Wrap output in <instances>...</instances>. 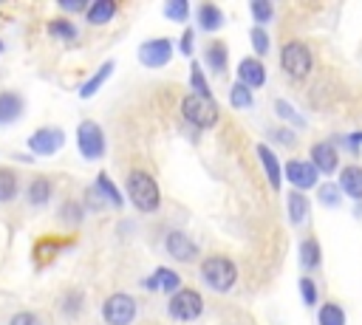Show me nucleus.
Here are the masks:
<instances>
[{
  "label": "nucleus",
  "mask_w": 362,
  "mask_h": 325,
  "mask_svg": "<svg viewBox=\"0 0 362 325\" xmlns=\"http://www.w3.org/2000/svg\"><path fill=\"white\" fill-rule=\"evenodd\" d=\"M113 14H116V3H113V0H96V3L88 8V23H90V25H102V23H107Z\"/></svg>",
  "instance_id": "17"
},
{
  "label": "nucleus",
  "mask_w": 362,
  "mask_h": 325,
  "mask_svg": "<svg viewBox=\"0 0 362 325\" xmlns=\"http://www.w3.org/2000/svg\"><path fill=\"white\" fill-rule=\"evenodd\" d=\"M178 283H181L178 274L170 271V268H156V274L144 280L147 288H161V291H167V294H170V291H178Z\"/></svg>",
  "instance_id": "15"
},
{
  "label": "nucleus",
  "mask_w": 362,
  "mask_h": 325,
  "mask_svg": "<svg viewBox=\"0 0 362 325\" xmlns=\"http://www.w3.org/2000/svg\"><path fill=\"white\" fill-rule=\"evenodd\" d=\"M79 305H82V294L71 291V294H68V300H65V311H68V314H74Z\"/></svg>",
  "instance_id": "38"
},
{
  "label": "nucleus",
  "mask_w": 362,
  "mask_h": 325,
  "mask_svg": "<svg viewBox=\"0 0 362 325\" xmlns=\"http://www.w3.org/2000/svg\"><path fill=\"white\" fill-rule=\"evenodd\" d=\"M286 178L300 189H311L317 184V167L311 161H288L286 164Z\"/></svg>",
  "instance_id": "10"
},
{
  "label": "nucleus",
  "mask_w": 362,
  "mask_h": 325,
  "mask_svg": "<svg viewBox=\"0 0 362 325\" xmlns=\"http://www.w3.org/2000/svg\"><path fill=\"white\" fill-rule=\"evenodd\" d=\"M76 144H79V153H82L88 161H96V158L105 153L102 127H99L96 122H82L79 130H76Z\"/></svg>",
  "instance_id": "6"
},
{
  "label": "nucleus",
  "mask_w": 362,
  "mask_h": 325,
  "mask_svg": "<svg viewBox=\"0 0 362 325\" xmlns=\"http://www.w3.org/2000/svg\"><path fill=\"white\" fill-rule=\"evenodd\" d=\"M339 189L345 192V195H351V198H362V167H356V164H348L342 172H339Z\"/></svg>",
  "instance_id": "14"
},
{
  "label": "nucleus",
  "mask_w": 362,
  "mask_h": 325,
  "mask_svg": "<svg viewBox=\"0 0 362 325\" xmlns=\"http://www.w3.org/2000/svg\"><path fill=\"white\" fill-rule=\"evenodd\" d=\"M136 319V300L127 294H110L105 302V322L107 325H130Z\"/></svg>",
  "instance_id": "7"
},
{
  "label": "nucleus",
  "mask_w": 362,
  "mask_h": 325,
  "mask_svg": "<svg viewBox=\"0 0 362 325\" xmlns=\"http://www.w3.org/2000/svg\"><path fill=\"white\" fill-rule=\"evenodd\" d=\"M181 113L187 122H192L195 127H212L218 122V102L212 96H198V93H189L184 102H181Z\"/></svg>",
  "instance_id": "3"
},
{
  "label": "nucleus",
  "mask_w": 362,
  "mask_h": 325,
  "mask_svg": "<svg viewBox=\"0 0 362 325\" xmlns=\"http://www.w3.org/2000/svg\"><path fill=\"white\" fill-rule=\"evenodd\" d=\"M48 198H51V184H48V178H34V181L28 184V203L40 206V203H48Z\"/></svg>",
  "instance_id": "21"
},
{
  "label": "nucleus",
  "mask_w": 362,
  "mask_h": 325,
  "mask_svg": "<svg viewBox=\"0 0 362 325\" xmlns=\"http://www.w3.org/2000/svg\"><path fill=\"white\" fill-rule=\"evenodd\" d=\"M110 73H113V62H105V65H102V68H99V71H96V73H93V76L79 88V96H82V99H90V96L105 85V79H107Z\"/></svg>",
  "instance_id": "18"
},
{
  "label": "nucleus",
  "mask_w": 362,
  "mask_h": 325,
  "mask_svg": "<svg viewBox=\"0 0 362 325\" xmlns=\"http://www.w3.org/2000/svg\"><path fill=\"white\" fill-rule=\"evenodd\" d=\"M62 130H57V127H40L31 138H28V147H31V153H40V155H51V153H57L59 147H62Z\"/></svg>",
  "instance_id": "9"
},
{
  "label": "nucleus",
  "mask_w": 362,
  "mask_h": 325,
  "mask_svg": "<svg viewBox=\"0 0 362 325\" xmlns=\"http://www.w3.org/2000/svg\"><path fill=\"white\" fill-rule=\"evenodd\" d=\"M311 164L317 167V172H334L337 170V164H339V158H337V150H334V144H328V141H320V144H314L311 147Z\"/></svg>",
  "instance_id": "13"
},
{
  "label": "nucleus",
  "mask_w": 362,
  "mask_h": 325,
  "mask_svg": "<svg viewBox=\"0 0 362 325\" xmlns=\"http://www.w3.org/2000/svg\"><path fill=\"white\" fill-rule=\"evenodd\" d=\"M8 325H42V322H40V317H37V314H28V311H23V314H14Z\"/></svg>",
  "instance_id": "36"
},
{
  "label": "nucleus",
  "mask_w": 362,
  "mask_h": 325,
  "mask_svg": "<svg viewBox=\"0 0 362 325\" xmlns=\"http://www.w3.org/2000/svg\"><path fill=\"white\" fill-rule=\"evenodd\" d=\"M320 325H345V311L337 302H325L320 308Z\"/></svg>",
  "instance_id": "25"
},
{
  "label": "nucleus",
  "mask_w": 362,
  "mask_h": 325,
  "mask_svg": "<svg viewBox=\"0 0 362 325\" xmlns=\"http://www.w3.org/2000/svg\"><path fill=\"white\" fill-rule=\"evenodd\" d=\"M189 85H192V90L198 93V96H209V85H206V79H204V73H201V68L192 62V68H189Z\"/></svg>",
  "instance_id": "30"
},
{
  "label": "nucleus",
  "mask_w": 362,
  "mask_h": 325,
  "mask_svg": "<svg viewBox=\"0 0 362 325\" xmlns=\"http://www.w3.org/2000/svg\"><path fill=\"white\" fill-rule=\"evenodd\" d=\"M305 215H308V201H305V195H303V192H291V195H288V218H291V223L305 220Z\"/></svg>",
  "instance_id": "23"
},
{
  "label": "nucleus",
  "mask_w": 362,
  "mask_h": 325,
  "mask_svg": "<svg viewBox=\"0 0 362 325\" xmlns=\"http://www.w3.org/2000/svg\"><path fill=\"white\" fill-rule=\"evenodd\" d=\"M201 274H204V283L215 291H229L238 280V268L226 257H206L201 263Z\"/></svg>",
  "instance_id": "2"
},
{
  "label": "nucleus",
  "mask_w": 362,
  "mask_h": 325,
  "mask_svg": "<svg viewBox=\"0 0 362 325\" xmlns=\"http://www.w3.org/2000/svg\"><path fill=\"white\" fill-rule=\"evenodd\" d=\"M257 158H260V164L266 167V175H269V184L277 189L280 187V161H277V155L266 147V144H260L257 147Z\"/></svg>",
  "instance_id": "16"
},
{
  "label": "nucleus",
  "mask_w": 362,
  "mask_h": 325,
  "mask_svg": "<svg viewBox=\"0 0 362 325\" xmlns=\"http://www.w3.org/2000/svg\"><path fill=\"white\" fill-rule=\"evenodd\" d=\"M320 201H322L325 206H337V203H339V189H337V187H331V184L320 187Z\"/></svg>",
  "instance_id": "35"
},
{
  "label": "nucleus",
  "mask_w": 362,
  "mask_h": 325,
  "mask_svg": "<svg viewBox=\"0 0 362 325\" xmlns=\"http://www.w3.org/2000/svg\"><path fill=\"white\" fill-rule=\"evenodd\" d=\"M345 144H348V147H354V150H356V147H359V144H362V133H354V136H348V138H345Z\"/></svg>",
  "instance_id": "41"
},
{
  "label": "nucleus",
  "mask_w": 362,
  "mask_h": 325,
  "mask_svg": "<svg viewBox=\"0 0 362 325\" xmlns=\"http://www.w3.org/2000/svg\"><path fill=\"white\" fill-rule=\"evenodd\" d=\"M238 76H240V82H243L246 88H260V85L266 82V68H263L260 59L246 57V59H240V65H238Z\"/></svg>",
  "instance_id": "12"
},
{
  "label": "nucleus",
  "mask_w": 362,
  "mask_h": 325,
  "mask_svg": "<svg viewBox=\"0 0 362 325\" xmlns=\"http://www.w3.org/2000/svg\"><path fill=\"white\" fill-rule=\"evenodd\" d=\"M252 48L257 51V54H266L269 51V34L257 25V28H252Z\"/></svg>",
  "instance_id": "33"
},
{
  "label": "nucleus",
  "mask_w": 362,
  "mask_h": 325,
  "mask_svg": "<svg viewBox=\"0 0 362 325\" xmlns=\"http://www.w3.org/2000/svg\"><path fill=\"white\" fill-rule=\"evenodd\" d=\"M0 51H3V42H0Z\"/></svg>",
  "instance_id": "42"
},
{
  "label": "nucleus",
  "mask_w": 362,
  "mask_h": 325,
  "mask_svg": "<svg viewBox=\"0 0 362 325\" xmlns=\"http://www.w3.org/2000/svg\"><path fill=\"white\" fill-rule=\"evenodd\" d=\"M229 102H232L235 107H249V105H252V90H249L243 82H235L232 90H229Z\"/></svg>",
  "instance_id": "28"
},
{
  "label": "nucleus",
  "mask_w": 362,
  "mask_h": 325,
  "mask_svg": "<svg viewBox=\"0 0 362 325\" xmlns=\"http://www.w3.org/2000/svg\"><path fill=\"white\" fill-rule=\"evenodd\" d=\"M300 294H303V302H305V305H311V302L317 300V285H314L311 277H303V280H300Z\"/></svg>",
  "instance_id": "34"
},
{
  "label": "nucleus",
  "mask_w": 362,
  "mask_h": 325,
  "mask_svg": "<svg viewBox=\"0 0 362 325\" xmlns=\"http://www.w3.org/2000/svg\"><path fill=\"white\" fill-rule=\"evenodd\" d=\"M181 54H192V31H184L181 34Z\"/></svg>",
  "instance_id": "39"
},
{
  "label": "nucleus",
  "mask_w": 362,
  "mask_h": 325,
  "mask_svg": "<svg viewBox=\"0 0 362 325\" xmlns=\"http://www.w3.org/2000/svg\"><path fill=\"white\" fill-rule=\"evenodd\" d=\"M96 192H99L110 206H122V195H119V189L113 187V181H110L105 172L96 178Z\"/></svg>",
  "instance_id": "22"
},
{
  "label": "nucleus",
  "mask_w": 362,
  "mask_h": 325,
  "mask_svg": "<svg viewBox=\"0 0 362 325\" xmlns=\"http://www.w3.org/2000/svg\"><path fill=\"white\" fill-rule=\"evenodd\" d=\"M17 195V178L11 170H0V201H11Z\"/></svg>",
  "instance_id": "27"
},
{
  "label": "nucleus",
  "mask_w": 362,
  "mask_h": 325,
  "mask_svg": "<svg viewBox=\"0 0 362 325\" xmlns=\"http://www.w3.org/2000/svg\"><path fill=\"white\" fill-rule=\"evenodd\" d=\"M274 107H277V113H280V116H286V119H291V122H297V124H303V119H300V116H294V110H291V105H286L283 99H277V105H274Z\"/></svg>",
  "instance_id": "37"
},
{
  "label": "nucleus",
  "mask_w": 362,
  "mask_h": 325,
  "mask_svg": "<svg viewBox=\"0 0 362 325\" xmlns=\"http://www.w3.org/2000/svg\"><path fill=\"white\" fill-rule=\"evenodd\" d=\"M23 110V99L17 93H0V122L17 119Z\"/></svg>",
  "instance_id": "20"
},
{
  "label": "nucleus",
  "mask_w": 362,
  "mask_h": 325,
  "mask_svg": "<svg viewBox=\"0 0 362 325\" xmlns=\"http://www.w3.org/2000/svg\"><path fill=\"white\" fill-rule=\"evenodd\" d=\"M252 17L257 23H269L272 20V3L269 0H255L252 3Z\"/></svg>",
  "instance_id": "32"
},
{
  "label": "nucleus",
  "mask_w": 362,
  "mask_h": 325,
  "mask_svg": "<svg viewBox=\"0 0 362 325\" xmlns=\"http://www.w3.org/2000/svg\"><path fill=\"white\" fill-rule=\"evenodd\" d=\"M164 246H167L170 257H175V260H181V263H187V260H192V257L198 254L195 243H192L184 232H170L167 240H164Z\"/></svg>",
  "instance_id": "11"
},
{
  "label": "nucleus",
  "mask_w": 362,
  "mask_h": 325,
  "mask_svg": "<svg viewBox=\"0 0 362 325\" xmlns=\"http://www.w3.org/2000/svg\"><path fill=\"white\" fill-rule=\"evenodd\" d=\"M300 260H303L305 268H317V266H320V246H317V240H303V246H300Z\"/></svg>",
  "instance_id": "26"
},
{
  "label": "nucleus",
  "mask_w": 362,
  "mask_h": 325,
  "mask_svg": "<svg viewBox=\"0 0 362 325\" xmlns=\"http://www.w3.org/2000/svg\"><path fill=\"white\" fill-rule=\"evenodd\" d=\"M201 311H204V300L192 288H178L173 294V300H170V314L175 319H181V322H189V319L201 317Z\"/></svg>",
  "instance_id": "5"
},
{
  "label": "nucleus",
  "mask_w": 362,
  "mask_h": 325,
  "mask_svg": "<svg viewBox=\"0 0 362 325\" xmlns=\"http://www.w3.org/2000/svg\"><path fill=\"white\" fill-rule=\"evenodd\" d=\"M48 31H51L54 37H62V40H74V37H76V28H74L68 20H51V23H48Z\"/></svg>",
  "instance_id": "29"
},
{
  "label": "nucleus",
  "mask_w": 362,
  "mask_h": 325,
  "mask_svg": "<svg viewBox=\"0 0 362 325\" xmlns=\"http://www.w3.org/2000/svg\"><path fill=\"white\" fill-rule=\"evenodd\" d=\"M173 57V42L158 37V40H147L141 48H139V59L147 65V68H161L167 65Z\"/></svg>",
  "instance_id": "8"
},
{
  "label": "nucleus",
  "mask_w": 362,
  "mask_h": 325,
  "mask_svg": "<svg viewBox=\"0 0 362 325\" xmlns=\"http://www.w3.org/2000/svg\"><path fill=\"white\" fill-rule=\"evenodd\" d=\"M280 65L291 79H303L311 71V51L303 42H288L280 54Z\"/></svg>",
  "instance_id": "4"
},
{
  "label": "nucleus",
  "mask_w": 362,
  "mask_h": 325,
  "mask_svg": "<svg viewBox=\"0 0 362 325\" xmlns=\"http://www.w3.org/2000/svg\"><path fill=\"white\" fill-rule=\"evenodd\" d=\"M127 195L136 203V209H141V212H156L158 201H161L156 181L147 172H141V170H133L127 175Z\"/></svg>",
  "instance_id": "1"
},
{
  "label": "nucleus",
  "mask_w": 362,
  "mask_h": 325,
  "mask_svg": "<svg viewBox=\"0 0 362 325\" xmlns=\"http://www.w3.org/2000/svg\"><path fill=\"white\" fill-rule=\"evenodd\" d=\"M198 23H201V28H204V31H215V28H221L223 14H221V8H218V6L204 3V6L198 8Z\"/></svg>",
  "instance_id": "19"
},
{
  "label": "nucleus",
  "mask_w": 362,
  "mask_h": 325,
  "mask_svg": "<svg viewBox=\"0 0 362 325\" xmlns=\"http://www.w3.org/2000/svg\"><path fill=\"white\" fill-rule=\"evenodd\" d=\"M62 8H65V11H82L85 3H82V0H62Z\"/></svg>",
  "instance_id": "40"
},
{
  "label": "nucleus",
  "mask_w": 362,
  "mask_h": 325,
  "mask_svg": "<svg viewBox=\"0 0 362 325\" xmlns=\"http://www.w3.org/2000/svg\"><path fill=\"white\" fill-rule=\"evenodd\" d=\"M164 11H167V17H170V20L184 23V20H187V14H189V6H187V0H170Z\"/></svg>",
  "instance_id": "31"
},
{
  "label": "nucleus",
  "mask_w": 362,
  "mask_h": 325,
  "mask_svg": "<svg viewBox=\"0 0 362 325\" xmlns=\"http://www.w3.org/2000/svg\"><path fill=\"white\" fill-rule=\"evenodd\" d=\"M206 65L215 73H223L226 71V48H223V42H215V45L206 48Z\"/></svg>",
  "instance_id": "24"
}]
</instances>
